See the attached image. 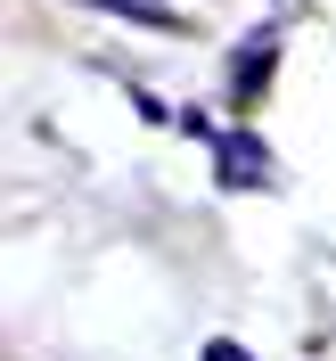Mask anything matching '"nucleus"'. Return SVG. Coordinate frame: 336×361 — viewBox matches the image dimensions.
<instances>
[{
    "label": "nucleus",
    "instance_id": "1",
    "mask_svg": "<svg viewBox=\"0 0 336 361\" xmlns=\"http://www.w3.org/2000/svg\"><path fill=\"white\" fill-rule=\"evenodd\" d=\"M213 157H222V189H263L270 180V157L247 132H213Z\"/></svg>",
    "mask_w": 336,
    "mask_h": 361
},
{
    "label": "nucleus",
    "instance_id": "2",
    "mask_svg": "<svg viewBox=\"0 0 336 361\" xmlns=\"http://www.w3.org/2000/svg\"><path fill=\"white\" fill-rule=\"evenodd\" d=\"M270 58H279V42H254V49H238V58H230V90H238V99H263V82H270Z\"/></svg>",
    "mask_w": 336,
    "mask_h": 361
},
{
    "label": "nucleus",
    "instance_id": "3",
    "mask_svg": "<svg viewBox=\"0 0 336 361\" xmlns=\"http://www.w3.org/2000/svg\"><path fill=\"white\" fill-rule=\"evenodd\" d=\"M90 8H107V17H132V25H156V33H180V17L164 0H90Z\"/></svg>",
    "mask_w": 336,
    "mask_h": 361
},
{
    "label": "nucleus",
    "instance_id": "4",
    "mask_svg": "<svg viewBox=\"0 0 336 361\" xmlns=\"http://www.w3.org/2000/svg\"><path fill=\"white\" fill-rule=\"evenodd\" d=\"M205 361H247V353H238L230 337H213V345H205Z\"/></svg>",
    "mask_w": 336,
    "mask_h": 361
}]
</instances>
